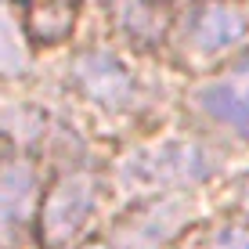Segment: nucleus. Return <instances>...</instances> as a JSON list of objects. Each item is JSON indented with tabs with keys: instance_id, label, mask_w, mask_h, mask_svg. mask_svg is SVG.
<instances>
[{
	"instance_id": "f257e3e1",
	"label": "nucleus",
	"mask_w": 249,
	"mask_h": 249,
	"mask_svg": "<svg viewBox=\"0 0 249 249\" xmlns=\"http://www.w3.org/2000/svg\"><path fill=\"white\" fill-rule=\"evenodd\" d=\"M220 170V156L188 137H166L126 152L116 166V181L130 195H159L210 181Z\"/></svg>"
},
{
	"instance_id": "f03ea898",
	"label": "nucleus",
	"mask_w": 249,
	"mask_h": 249,
	"mask_svg": "<svg viewBox=\"0 0 249 249\" xmlns=\"http://www.w3.org/2000/svg\"><path fill=\"white\" fill-rule=\"evenodd\" d=\"M98 206V181L90 174H65L40 206V235L47 246H69L87 228Z\"/></svg>"
},
{
	"instance_id": "7ed1b4c3",
	"label": "nucleus",
	"mask_w": 249,
	"mask_h": 249,
	"mask_svg": "<svg viewBox=\"0 0 249 249\" xmlns=\"http://www.w3.org/2000/svg\"><path fill=\"white\" fill-rule=\"evenodd\" d=\"M249 36V11L238 0H199L188 11L184 40L199 58L228 54Z\"/></svg>"
},
{
	"instance_id": "20e7f679",
	"label": "nucleus",
	"mask_w": 249,
	"mask_h": 249,
	"mask_svg": "<svg viewBox=\"0 0 249 249\" xmlns=\"http://www.w3.org/2000/svg\"><path fill=\"white\" fill-rule=\"evenodd\" d=\"M36 170L25 159H4L0 162V249H15L22 242V231L36 217Z\"/></svg>"
},
{
	"instance_id": "39448f33",
	"label": "nucleus",
	"mask_w": 249,
	"mask_h": 249,
	"mask_svg": "<svg viewBox=\"0 0 249 249\" xmlns=\"http://www.w3.org/2000/svg\"><path fill=\"white\" fill-rule=\"evenodd\" d=\"M72 80L90 101L105 108H130L137 98V83L112 51H83L72 62Z\"/></svg>"
},
{
	"instance_id": "423d86ee",
	"label": "nucleus",
	"mask_w": 249,
	"mask_h": 249,
	"mask_svg": "<svg viewBox=\"0 0 249 249\" xmlns=\"http://www.w3.org/2000/svg\"><path fill=\"white\" fill-rule=\"evenodd\" d=\"M192 98L213 123H220L235 137L249 141V94L235 80H206L195 87Z\"/></svg>"
},
{
	"instance_id": "0eeeda50",
	"label": "nucleus",
	"mask_w": 249,
	"mask_h": 249,
	"mask_svg": "<svg viewBox=\"0 0 249 249\" xmlns=\"http://www.w3.org/2000/svg\"><path fill=\"white\" fill-rule=\"evenodd\" d=\"M188 217V202L184 199H162L148 213L134 217V224H126V242L123 249H162L170 238L181 231Z\"/></svg>"
},
{
	"instance_id": "6e6552de",
	"label": "nucleus",
	"mask_w": 249,
	"mask_h": 249,
	"mask_svg": "<svg viewBox=\"0 0 249 249\" xmlns=\"http://www.w3.org/2000/svg\"><path fill=\"white\" fill-rule=\"evenodd\" d=\"M76 22V0H44V4H33L29 11V25L36 40H62L69 36Z\"/></svg>"
},
{
	"instance_id": "1a4fd4ad",
	"label": "nucleus",
	"mask_w": 249,
	"mask_h": 249,
	"mask_svg": "<svg viewBox=\"0 0 249 249\" xmlns=\"http://www.w3.org/2000/svg\"><path fill=\"white\" fill-rule=\"evenodd\" d=\"M29 69V51H25V36L15 22L11 7L0 4V76H22Z\"/></svg>"
},
{
	"instance_id": "9d476101",
	"label": "nucleus",
	"mask_w": 249,
	"mask_h": 249,
	"mask_svg": "<svg viewBox=\"0 0 249 249\" xmlns=\"http://www.w3.org/2000/svg\"><path fill=\"white\" fill-rule=\"evenodd\" d=\"M192 249H249V220H231V224L206 228Z\"/></svg>"
},
{
	"instance_id": "9b49d317",
	"label": "nucleus",
	"mask_w": 249,
	"mask_h": 249,
	"mask_svg": "<svg viewBox=\"0 0 249 249\" xmlns=\"http://www.w3.org/2000/svg\"><path fill=\"white\" fill-rule=\"evenodd\" d=\"M231 80H235L238 87H242V90L249 94V51H246V54L235 62V76H231Z\"/></svg>"
},
{
	"instance_id": "f8f14e48",
	"label": "nucleus",
	"mask_w": 249,
	"mask_h": 249,
	"mask_svg": "<svg viewBox=\"0 0 249 249\" xmlns=\"http://www.w3.org/2000/svg\"><path fill=\"white\" fill-rule=\"evenodd\" d=\"M238 202H242V206H246V210H249V177H246V181H242V192H238Z\"/></svg>"
},
{
	"instance_id": "ddd939ff",
	"label": "nucleus",
	"mask_w": 249,
	"mask_h": 249,
	"mask_svg": "<svg viewBox=\"0 0 249 249\" xmlns=\"http://www.w3.org/2000/svg\"><path fill=\"white\" fill-rule=\"evenodd\" d=\"M94 249H123V246H94Z\"/></svg>"
}]
</instances>
